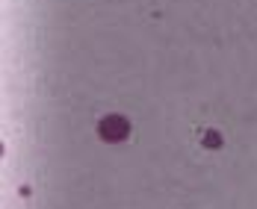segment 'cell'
Returning a JSON list of instances; mask_svg holds the SVG:
<instances>
[{"instance_id":"cell-1","label":"cell","mask_w":257,"mask_h":209,"mask_svg":"<svg viewBox=\"0 0 257 209\" xmlns=\"http://www.w3.org/2000/svg\"><path fill=\"white\" fill-rule=\"evenodd\" d=\"M103 142H121L124 136L130 132V124L121 118V115H109V118H103L101 127H98Z\"/></svg>"}]
</instances>
